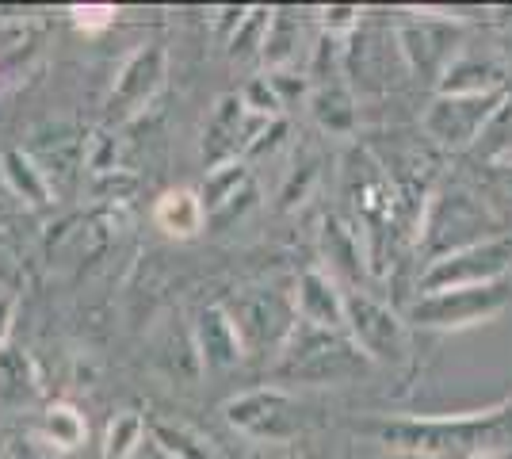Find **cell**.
<instances>
[{
	"instance_id": "obj_19",
	"label": "cell",
	"mask_w": 512,
	"mask_h": 459,
	"mask_svg": "<svg viewBox=\"0 0 512 459\" xmlns=\"http://www.w3.org/2000/svg\"><path fill=\"white\" fill-rule=\"evenodd\" d=\"M0 176L4 184L12 188V196L23 199L27 207H50L54 203V188L50 180L43 176V169L35 165V157L27 150H4L0 153Z\"/></svg>"
},
{
	"instance_id": "obj_26",
	"label": "cell",
	"mask_w": 512,
	"mask_h": 459,
	"mask_svg": "<svg viewBox=\"0 0 512 459\" xmlns=\"http://www.w3.org/2000/svg\"><path fill=\"white\" fill-rule=\"evenodd\" d=\"M268 23H272V8H249L241 27L234 31L230 39V58L234 62H249V58H260L264 50V39H268Z\"/></svg>"
},
{
	"instance_id": "obj_8",
	"label": "cell",
	"mask_w": 512,
	"mask_h": 459,
	"mask_svg": "<svg viewBox=\"0 0 512 459\" xmlns=\"http://www.w3.org/2000/svg\"><path fill=\"white\" fill-rule=\"evenodd\" d=\"M165 77H169V50L161 43L138 46L123 62V69L115 73V85L107 92V123L123 127L130 119H138L157 100V92L165 88Z\"/></svg>"
},
{
	"instance_id": "obj_1",
	"label": "cell",
	"mask_w": 512,
	"mask_h": 459,
	"mask_svg": "<svg viewBox=\"0 0 512 459\" xmlns=\"http://www.w3.org/2000/svg\"><path fill=\"white\" fill-rule=\"evenodd\" d=\"M371 433L394 452L425 459H470L478 452H505L501 444H512V402L474 414L394 417L383 425H371Z\"/></svg>"
},
{
	"instance_id": "obj_16",
	"label": "cell",
	"mask_w": 512,
	"mask_h": 459,
	"mask_svg": "<svg viewBox=\"0 0 512 459\" xmlns=\"http://www.w3.org/2000/svg\"><path fill=\"white\" fill-rule=\"evenodd\" d=\"M226 314L234 318L237 326V337H241V345H245V352L249 349H260L268 337H276L279 341L291 333V326H283V322H276V295H268V291H241L237 299H226Z\"/></svg>"
},
{
	"instance_id": "obj_37",
	"label": "cell",
	"mask_w": 512,
	"mask_h": 459,
	"mask_svg": "<svg viewBox=\"0 0 512 459\" xmlns=\"http://www.w3.org/2000/svg\"><path fill=\"white\" fill-rule=\"evenodd\" d=\"M150 452H153V459H172L169 452H161V448H157V444H150Z\"/></svg>"
},
{
	"instance_id": "obj_13",
	"label": "cell",
	"mask_w": 512,
	"mask_h": 459,
	"mask_svg": "<svg viewBox=\"0 0 512 459\" xmlns=\"http://www.w3.org/2000/svg\"><path fill=\"white\" fill-rule=\"evenodd\" d=\"M344 291L325 268H306L295 284V318L318 329H344Z\"/></svg>"
},
{
	"instance_id": "obj_33",
	"label": "cell",
	"mask_w": 512,
	"mask_h": 459,
	"mask_svg": "<svg viewBox=\"0 0 512 459\" xmlns=\"http://www.w3.org/2000/svg\"><path fill=\"white\" fill-rule=\"evenodd\" d=\"M245 12H249V8H214V35L230 43L234 31L241 27V20H245Z\"/></svg>"
},
{
	"instance_id": "obj_22",
	"label": "cell",
	"mask_w": 512,
	"mask_h": 459,
	"mask_svg": "<svg viewBox=\"0 0 512 459\" xmlns=\"http://www.w3.org/2000/svg\"><path fill=\"white\" fill-rule=\"evenodd\" d=\"M35 433H39V440L50 444V448H58V452H73V448H81V444H85L88 425H85V417L77 414L73 406L54 402V406H46L43 414H39Z\"/></svg>"
},
{
	"instance_id": "obj_2",
	"label": "cell",
	"mask_w": 512,
	"mask_h": 459,
	"mask_svg": "<svg viewBox=\"0 0 512 459\" xmlns=\"http://www.w3.org/2000/svg\"><path fill=\"white\" fill-rule=\"evenodd\" d=\"M367 368L352 337L344 329H318L295 318L291 333L279 345V360L272 375L279 383H341Z\"/></svg>"
},
{
	"instance_id": "obj_31",
	"label": "cell",
	"mask_w": 512,
	"mask_h": 459,
	"mask_svg": "<svg viewBox=\"0 0 512 459\" xmlns=\"http://www.w3.org/2000/svg\"><path fill=\"white\" fill-rule=\"evenodd\" d=\"M69 16L81 31H107L119 12H115V4H77V8H69Z\"/></svg>"
},
{
	"instance_id": "obj_27",
	"label": "cell",
	"mask_w": 512,
	"mask_h": 459,
	"mask_svg": "<svg viewBox=\"0 0 512 459\" xmlns=\"http://www.w3.org/2000/svg\"><path fill=\"white\" fill-rule=\"evenodd\" d=\"M237 96H241L245 111L256 115V119H283V104H279V96H276V88H272V81H268V73H264V77H253Z\"/></svg>"
},
{
	"instance_id": "obj_35",
	"label": "cell",
	"mask_w": 512,
	"mask_h": 459,
	"mask_svg": "<svg viewBox=\"0 0 512 459\" xmlns=\"http://www.w3.org/2000/svg\"><path fill=\"white\" fill-rule=\"evenodd\" d=\"M501 176H505V184L512 188V161H501Z\"/></svg>"
},
{
	"instance_id": "obj_7",
	"label": "cell",
	"mask_w": 512,
	"mask_h": 459,
	"mask_svg": "<svg viewBox=\"0 0 512 459\" xmlns=\"http://www.w3.org/2000/svg\"><path fill=\"white\" fill-rule=\"evenodd\" d=\"M512 272V238H490L482 245L459 249L451 257H440L421 268L417 276V295H432V291H455V287H482L509 280Z\"/></svg>"
},
{
	"instance_id": "obj_4",
	"label": "cell",
	"mask_w": 512,
	"mask_h": 459,
	"mask_svg": "<svg viewBox=\"0 0 512 459\" xmlns=\"http://www.w3.org/2000/svg\"><path fill=\"white\" fill-rule=\"evenodd\" d=\"M509 108V92H482V96H432L421 111V131L440 150H470L482 134L497 123V115Z\"/></svg>"
},
{
	"instance_id": "obj_29",
	"label": "cell",
	"mask_w": 512,
	"mask_h": 459,
	"mask_svg": "<svg viewBox=\"0 0 512 459\" xmlns=\"http://www.w3.org/2000/svg\"><path fill=\"white\" fill-rule=\"evenodd\" d=\"M134 188H138V176H130L127 169H115V173H104V176H88V192L96 199H104V203H123V199L134 196Z\"/></svg>"
},
{
	"instance_id": "obj_21",
	"label": "cell",
	"mask_w": 512,
	"mask_h": 459,
	"mask_svg": "<svg viewBox=\"0 0 512 459\" xmlns=\"http://www.w3.org/2000/svg\"><path fill=\"white\" fill-rule=\"evenodd\" d=\"M153 222L169 238H195L207 226V211H203L199 192H192V188H172V192H165V196L157 199Z\"/></svg>"
},
{
	"instance_id": "obj_9",
	"label": "cell",
	"mask_w": 512,
	"mask_h": 459,
	"mask_svg": "<svg viewBox=\"0 0 512 459\" xmlns=\"http://www.w3.org/2000/svg\"><path fill=\"white\" fill-rule=\"evenodd\" d=\"M226 421L241 437L260 444H287L299 433V402L283 387H256L226 402Z\"/></svg>"
},
{
	"instance_id": "obj_39",
	"label": "cell",
	"mask_w": 512,
	"mask_h": 459,
	"mask_svg": "<svg viewBox=\"0 0 512 459\" xmlns=\"http://www.w3.org/2000/svg\"><path fill=\"white\" fill-rule=\"evenodd\" d=\"M0 452H4V437H0Z\"/></svg>"
},
{
	"instance_id": "obj_6",
	"label": "cell",
	"mask_w": 512,
	"mask_h": 459,
	"mask_svg": "<svg viewBox=\"0 0 512 459\" xmlns=\"http://www.w3.org/2000/svg\"><path fill=\"white\" fill-rule=\"evenodd\" d=\"M344 333L367 356V364H402L409 352L406 318L375 299L371 291H348L344 299Z\"/></svg>"
},
{
	"instance_id": "obj_34",
	"label": "cell",
	"mask_w": 512,
	"mask_h": 459,
	"mask_svg": "<svg viewBox=\"0 0 512 459\" xmlns=\"http://www.w3.org/2000/svg\"><path fill=\"white\" fill-rule=\"evenodd\" d=\"M12 322H16V299L0 291V349H4L8 337H12Z\"/></svg>"
},
{
	"instance_id": "obj_38",
	"label": "cell",
	"mask_w": 512,
	"mask_h": 459,
	"mask_svg": "<svg viewBox=\"0 0 512 459\" xmlns=\"http://www.w3.org/2000/svg\"><path fill=\"white\" fill-rule=\"evenodd\" d=\"M505 459H512V448H505Z\"/></svg>"
},
{
	"instance_id": "obj_30",
	"label": "cell",
	"mask_w": 512,
	"mask_h": 459,
	"mask_svg": "<svg viewBox=\"0 0 512 459\" xmlns=\"http://www.w3.org/2000/svg\"><path fill=\"white\" fill-rule=\"evenodd\" d=\"M360 20H363V8H356V4H329V8H321V27H325L329 39H348V35H356V31H360Z\"/></svg>"
},
{
	"instance_id": "obj_20",
	"label": "cell",
	"mask_w": 512,
	"mask_h": 459,
	"mask_svg": "<svg viewBox=\"0 0 512 459\" xmlns=\"http://www.w3.org/2000/svg\"><path fill=\"white\" fill-rule=\"evenodd\" d=\"M299 46H302V16L291 8H272V23H268V39L260 50V62L268 73H287L299 66Z\"/></svg>"
},
{
	"instance_id": "obj_15",
	"label": "cell",
	"mask_w": 512,
	"mask_h": 459,
	"mask_svg": "<svg viewBox=\"0 0 512 459\" xmlns=\"http://www.w3.org/2000/svg\"><path fill=\"white\" fill-rule=\"evenodd\" d=\"M199 199H203V211H207V222L211 226H226L237 211L253 199V173H249V161H230V165H218L203 176V188H199Z\"/></svg>"
},
{
	"instance_id": "obj_17",
	"label": "cell",
	"mask_w": 512,
	"mask_h": 459,
	"mask_svg": "<svg viewBox=\"0 0 512 459\" xmlns=\"http://www.w3.org/2000/svg\"><path fill=\"white\" fill-rule=\"evenodd\" d=\"M43 391L39 368L31 352L16 349L12 341L0 349V410H27Z\"/></svg>"
},
{
	"instance_id": "obj_32",
	"label": "cell",
	"mask_w": 512,
	"mask_h": 459,
	"mask_svg": "<svg viewBox=\"0 0 512 459\" xmlns=\"http://www.w3.org/2000/svg\"><path fill=\"white\" fill-rule=\"evenodd\" d=\"M283 134H287V119H272V123H264V131L253 138V146L245 153V161L249 157H260V153H272L283 142Z\"/></svg>"
},
{
	"instance_id": "obj_11",
	"label": "cell",
	"mask_w": 512,
	"mask_h": 459,
	"mask_svg": "<svg viewBox=\"0 0 512 459\" xmlns=\"http://www.w3.org/2000/svg\"><path fill=\"white\" fill-rule=\"evenodd\" d=\"M264 123H272V119L249 115L237 92L222 96V100L214 104L211 123H207V131H203V146H199L207 173L218 169V165H230V161H245V153H249L256 134L264 131Z\"/></svg>"
},
{
	"instance_id": "obj_10",
	"label": "cell",
	"mask_w": 512,
	"mask_h": 459,
	"mask_svg": "<svg viewBox=\"0 0 512 459\" xmlns=\"http://www.w3.org/2000/svg\"><path fill=\"white\" fill-rule=\"evenodd\" d=\"M394 39H398V54L409 66V73L440 85V77L459 58L463 31H459V23H451V16H417V20L398 23Z\"/></svg>"
},
{
	"instance_id": "obj_18",
	"label": "cell",
	"mask_w": 512,
	"mask_h": 459,
	"mask_svg": "<svg viewBox=\"0 0 512 459\" xmlns=\"http://www.w3.org/2000/svg\"><path fill=\"white\" fill-rule=\"evenodd\" d=\"M505 88V69L493 58H467L459 54L440 77L436 92L440 96H482V92H501Z\"/></svg>"
},
{
	"instance_id": "obj_25",
	"label": "cell",
	"mask_w": 512,
	"mask_h": 459,
	"mask_svg": "<svg viewBox=\"0 0 512 459\" xmlns=\"http://www.w3.org/2000/svg\"><path fill=\"white\" fill-rule=\"evenodd\" d=\"M146 433H150L146 417L138 414V410H123V414H115L111 421H107L100 456H104V459H130L138 448H142Z\"/></svg>"
},
{
	"instance_id": "obj_14",
	"label": "cell",
	"mask_w": 512,
	"mask_h": 459,
	"mask_svg": "<svg viewBox=\"0 0 512 459\" xmlns=\"http://www.w3.org/2000/svg\"><path fill=\"white\" fill-rule=\"evenodd\" d=\"M321 261H325V272L344 287V291H360L356 284L367 280V268H371V257L363 253V241L352 226H344L341 219L321 222Z\"/></svg>"
},
{
	"instance_id": "obj_5",
	"label": "cell",
	"mask_w": 512,
	"mask_h": 459,
	"mask_svg": "<svg viewBox=\"0 0 512 459\" xmlns=\"http://www.w3.org/2000/svg\"><path fill=\"white\" fill-rule=\"evenodd\" d=\"M512 303V280L482 287H455V291H432L409 303L406 322L421 329H470L497 318Z\"/></svg>"
},
{
	"instance_id": "obj_12",
	"label": "cell",
	"mask_w": 512,
	"mask_h": 459,
	"mask_svg": "<svg viewBox=\"0 0 512 459\" xmlns=\"http://www.w3.org/2000/svg\"><path fill=\"white\" fill-rule=\"evenodd\" d=\"M192 341H195L199 364L211 368V372H230L237 360L245 356V345H241V337H237L234 318L226 314L222 303L199 310V318H195V326H192Z\"/></svg>"
},
{
	"instance_id": "obj_36",
	"label": "cell",
	"mask_w": 512,
	"mask_h": 459,
	"mask_svg": "<svg viewBox=\"0 0 512 459\" xmlns=\"http://www.w3.org/2000/svg\"><path fill=\"white\" fill-rule=\"evenodd\" d=\"M470 459H505V452H478V456H470Z\"/></svg>"
},
{
	"instance_id": "obj_23",
	"label": "cell",
	"mask_w": 512,
	"mask_h": 459,
	"mask_svg": "<svg viewBox=\"0 0 512 459\" xmlns=\"http://www.w3.org/2000/svg\"><path fill=\"white\" fill-rule=\"evenodd\" d=\"M146 425H150L153 444L161 452H169L172 459H222L211 440L199 437L188 425H176V421H165V417H153Z\"/></svg>"
},
{
	"instance_id": "obj_28",
	"label": "cell",
	"mask_w": 512,
	"mask_h": 459,
	"mask_svg": "<svg viewBox=\"0 0 512 459\" xmlns=\"http://www.w3.org/2000/svg\"><path fill=\"white\" fill-rule=\"evenodd\" d=\"M85 169L88 176H104L119 169V142L111 131H92L85 138Z\"/></svg>"
},
{
	"instance_id": "obj_3",
	"label": "cell",
	"mask_w": 512,
	"mask_h": 459,
	"mask_svg": "<svg viewBox=\"0 0 512 459\" xmlns=\"http://www.w3.org/2000/svg\"><path fill=\"white\" fill-rule=\"evenodd\" d=\"M490 238H501V226L467 188L448 184L428 196L425 215L417 222V253L425 257V264L470 249V245H482Z\"/></svg>"
},
{
	"instance_id": "obj_24",
	"label": "cell",
	"mask_w": 512,
	"mask_h": 459,
	"mask_svg": "<svg viewBox=\"0 0 512 459\" xmlns=\"http://www.w3.org/2000/svg\"><path fill=\"white\" fill-rule=\"evenodd\" d=\"M310 108H314V119L325 131L348 134L356 127V104H352L344 85H318L314 96H310Z\"/></svg>"
}]
</instances>
